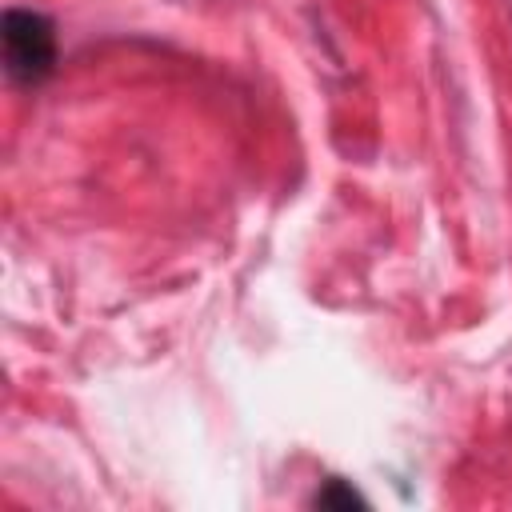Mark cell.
I'll return each mask as SVG.
<instances>
[{"instance_id": "7a4b0ae2", "label": "cell", "mask_w": 512, "mask_h": 512, "mask_svg": "<svg viewBox=\"0 0 512 512\" xmlns=\"http://www.w3.org/2000/svg\"><path fill=\"white\" fill-rule=\"evenodd\" d=\"M312 504H316V508H352V504H356V508H368V500L352 488V480H340V476H328V480L312 492Z\"/></svg>"}, {"instance_id": "6da1fadb", "label": "cell", "mask_w": 512, "mask_h": 512, "mask_svg": "<svg viewBox=\"0 0 512 512\" xmlns=\"http://www.w3.org/2000/svg\"><path fill=\"white\" fill-rule=\"evenodd\" d=\"M4 72L16 84H40L56 68V24L36 8H8L0 20Z\"/></svg>"}]
</instances>
